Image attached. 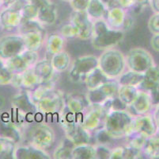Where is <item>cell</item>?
Returning a JSON list of instances; mask_svg holds the SVG:
<instances>
[{"label":"cell","mask_w":159,"mask_h":159,"mask_svg":"<svg viewBox=\"0 0 159 159\" xmlns=\"http://www.w3.org/2000/svg\"><path fill=\"white\" fill-rule=\"evenodd\" d=\"M128 109H109L105 115L102 127L112 139L128 138L134 133L133 124L135 116Z\"/></svg>","instance_id":"obj_1"},{"label":"cell","mask_w":159,"mask_h":159,"mask_svg":"<svg viewBox=\"0 0 159 159\" xmlns=\"http://www.w3.org/2000/svg\"><path fill=\"white\" fill-rule=\"evenodd\" d=\"M124 37V30L111 28L104 18L93 22L91 43L98 50L112 49L120 43Z\"/></svg>","instance_id":"obj_2"},{"label":"cell","mask_w":159,"mask_h":159,"mask_svg":"<svg viewBox=\"0 0 159 159\" xmlns=\"http://www.w3.org/2000/svg\"><path fill=\"white\" fill-rule=\"evenodd\" d=\"M24 136L28 145L43 151L50 148L56 138L52 128L43 122L31 123L27 126Z\"/></svg>","instance_id":"obj_3"},{"label":"cell","mask_w":159,"mask_h":159,"mask_svg":"<svg viewBox=\"0 0 159 159\" xmlns=\"http://www.w3.org/2000/svg\"><path fill=\"white\" fill-rule=\"evenodd\" d=\"M98 67L110 80L117 79L126 68V58L120 51L114 49L105 50L98 58Z\"/></svg>","instance_id":"obj_4"},{"label":"cell","mask_w":159,"mask_h":159,"mask_svg":"<svg viewBox=\"0 0 159 159\" xmlns=\"http://www.w3.org/2000/svg\"><path fill=\"white\" fill-rule=\"evenodd\" d=\"M126 66L128 70L144 73L147 69L154 65V61L150 52L143 48L131 49L125 57Z\"/></svg>","instance_id":"obj_5"},{"label":"cell","mask_w":159,"mask_h":159,"mask_svg":"<svg viewBox=\"0 0 159 159\" xmlns=\"http://www.w3.org/2000/svg\"><path fill=\"white\" fill-rule=\"evenodd\" d=\"M98 66V57L86 55L75 60L70 66L69 77L74 82H84L87 74Z\"/></svg>","instance_id":"obj_6"},{"label":"cell","mask_w":159,"mask_h":159,"mask_svg":"<svg viewBox=\"0 0 159 159\" xmlns=\"http://www.w3.org/2000/svg\"><path fill=\"white\" fill-rule=\"evenodd\" d=\"M119 84L115 80H109L94 89L89 90L86 99L89 105H103L117 96Z\"/></svg>","instance_id":"obj_7"},{"label":"cell","mask_w":159,"mask_h":159,"mask_svg":"<svg viewBox=\"0 0 159 159\" xmlns=\"http://www.w3.org/2000/svg\"><path fill=\"white\" fill-rule=\"evenodd\" d=\"M38 61L39 55L37 51L25 49L17 56L8 60L7 68L13 73H19L33 68Z\"/></svg>","instance_id":"obj_8"},{"label":"cell","mask_w":159,"mask_h":159,"mask_svg":"<svg viewBox=\"0 0 159 159\" xmlns=\"http://www.w3.org/2000/svg\"><path fill=\"white\" fill-rule=\"evenodd\" d=\"M108 110L102 105H89L83 116L82 125L87 130L95 131L103 127Z\"/></svg>","instance_id":"obj_9"},{"label":"cell","mask_w":159,"mask_h":159,"mask_svg":"<svg viewBox=\"0 0 159 159\" xmlns=\"http://www.w3.org/2000/svg\"><path fill=\"white\" fill-rule=\"evenodd\" d=\"M0 44V55L7 60L17 56L26 49L21 34L4 37Z\"/></svg>","instance_id":"obj_10"},{"label":"cell","mask_w":159,"mask_h":159,"mask_svg":"<svg viewBox=\"0 0 159 159\" xmlns=\"http://www.w3.org/2000/svg\"><path fill=\"white\" fill-rule=\"evenodd\" d=\"M70 20L77 29L78 37L82 40L91 38L93 22L89 18L86 11H73Z\"/></svg>","instance_id":"obj_11"},{"label":"cell","mask_w":159,"mask_h":159,"mask_svg":"<svg viewBox=\"0 0 159 159\" xmlns=\"http://www.w3.org/2000/svg\"><path fill=\"white\" fill-rule=\"evenodd\" d=\"M134 133H138L149 138L157 133V127L155 124L152 115L146 114L143 116H137L134 119L133 124Z\"/></svg>","instance_id":"obj_12"},{"label":"cell","mask_w":159,"mask_h":159,"mask_svg":"<svg viewBox=\"0 0 159 159\" xmlns=\"http://www.w3.org/2000/svg\"><path fill=\"white\" fill-rule=\"evenodd\" d=\"M66 138L75 146L89 144L91 142V131L85 128L82 124H75L71 127L65 130Z\"/></svg>","instance_id":"obj_13"},{"label":"cell","mask_w":159,"mask_h":159,"mask_svg":"<svg viewBox=\"0 0 159 159\" xmlns=\"http://www.w3.org/2000/svg\"><path fill=\"white\" fill-rule=\"evenodd\" d=\"M152 107V103L148 92L140 89L136 98L128 107V108L131 109V112L134 116H137L148 114Z\"/></svg>","instance_id":"obj_14"},{"label":"cell","mask_w":159,"mask_h":159,"mask_svg":"<svg viewBox=\"0 0 159 159\" xmlns=\"http://www.w3.org/2000/svg\"><path fill=\"white\" fill-rule=\"evenodd\" d=\"M127 17L125 9L121 7H114L107 10L104 19L111 28L123 30Z\"/></svg>","instance_id":"obj_15"},{"label":"cell","mask_w":159,"mask_h":159,"mask_svg":"<svg viewBox=\"0 0 159 159\" xmlns=\"http://www.w3.org/2000/svg\"><path fill=\"white\" fill-rule=\"evenodd\" d=\"M33 72L37 76L40 84L52 81L54 72L56 71L53 68L50 60H41L38 61L33 67Z\"/></svg>","instance_id":"obj_16"},{"label":"cell","mask_w":159,"mask_h":159,"mask_svg":"<svg viewBox=\"0 0 159 159\" xmlns=\"http://www.w3.org/2000/svg\"><path fill=\"white\" fill-rule=\"evenodd\" d=\"M88 106L89 104L86 98H83L80 95L73 94L65 99L63 107L75 115H81L85 113Z\"/></svg>","instance_id":"obj_17"},{"label":"cell","mask_w":159,"mask_h":159,"mask_svg":"<svg viewBox=\"0 0 159 159\" xmlns=\"http://www.w3.org/2000/svg\"><path fill=\"white\" fill-rule=\"evenodd\" d=\"M14 156L17 158L28 159H48L51 158L46 151L36 148L32 146L27 145L25 147H20L14 151Z\"/></svg>","instance_id":"obj_18"},{"label":"cell","mask_w":159,"mask_h":159,"mask_svg":"<svg viewBox=\"0 0 159 159\" xmlns=\"http://www.w3.org/2000/svg\"><path fill=\"white\" fill-rule=\"evenodd\" d=\"M57 17V8L54 2H51L48 5L38 9L37 19L44 26L54 24Z\"/></svg>","instance_id":"obj_19"},{"label":"cell","mask_w":159,"mask_h":159,"mask_svg":"<svg viewBox=\"0 0 159 159\" xmlns=\"http://www.w3.org/2000/svg\"><path fill=\"white\" fill-rule=\"evenodd\" d=\"M159 84V66L154 64L144 72L143 80L139 86V89L149 92Z\"/></svg>","instance_id":"obj_20"},{"label":"cell","mask_w":159,"mask_h":159,"mask_svg":"<svg viewBox=\"0 0 159 159\" xmlns=\"http://www.w3.org/2000/svg\"><path fill=\"white\" fill-rule=\"evenodd\" d=\"M1 21L6 27L16 28L19 27L23 21V17L20 10L7 8L1 14Z\"/></svg>","instance_id":"obj_21"},{"label":"cell","mask_w":159,"mask_h":159,"mask_svg":"<svg viewBox=\"0 0 159 159\" xmlns=\"http://www.w3.org/2000/svg\"><path fill=\"white\" fill-rule=\"evenodd\" d=\"M106 5L102 0H89L86 8V14L93 22L104 18L107 12Z\"/></svg>","instance_id":"obj_22"},{"label":"cell","mask_w":159,"mask_h":159,"mask_svg":"<svg viewBox=\"0 0 159 159\" xmlns=\"http://www.w3.org/2000/svg\"><path fill=\"white\" fill-rule=\"evenodd\" d=\"M109 80L110 79H108L98 66L87 74L85 78L84 83L88 90H92L97 88Z\"/></svg>","instance_id":"obj_23"},{"label":"cell","mask_w":159,"mask_h":159,"mask_svg":"<svg viewBox=\"0 0 159 159\" xmlns=\"http://www.w3.org/2000/svg\"><path fill=\"white\" fill-rule=\"evenodd\" d=\"M50 61L54 70L58 73L65 72L70 68L71 64L70 56L68 52L64 50L52 55V57Z\"/></svg>","instance_id":"obj_24"},{"label":"cell","mask_w":159,"mask_h":159,"mask_svg":"<svg viewBox=\"0 0 159 159\" xmlns=\"http://www.w3.org/2000/svg\"><path fill=\"white\" fill-rule=\"evenodd\" d=\"M144 73L134 72L128 70V72H124L118 78L116 81L119 85L132 86V87H139L142 81L143 80Z\"/></svg>","instance_id":"obj_25"},{"label":"cell","mask_w":159,"mask_h":159,"mask_svg":"<svg viewBox=\"0 0 159 159\" xmlns=\"http://www.w3.org/2000/svg\"><path fill=\"white\" fill-rule=\"evenodd\" d=\"M71 158L93 159L96 158V147L89 144L75 146L71 152Z\"/></svg>","instance_id":"obj_26"},{"label":"cell","mask_w":159,"mask_h":159,"mask_svg":"<svg viewBox=\"0 0 159 159\" xmlns=\"http://www.w3.org/2000/svg\"><path fill=\"white\" fill-rule=\"evenodd\" d=\"M143 155L148 158L159 159V136L154 135L147 138L143 148Z\"/></svg>","instance_id":"obj_27"},{"label":"cell","mask_w":159,"mask_h":159,"mask_svg":"<svg viewBox=\"0 0 159 159\" xmlns=\"http://www.w3.org/2000/svg\"><path fill=\"white\" fill-rule=\"evenodd\" d=\"M65 40L61 34L52 33L46 40V50L49 54L54 55L63 50Z\"/></svg>","instance_id":"obj_28"},{"label":"cell","mask_w":159,"mask_h":159,"mask_svg":"<svg viewBox=\"0 0 159 159\" xmlns=\"http://www.w3.org/2000/svg\"><path fill=\"white\" fill-rule=\"evenodd\" d=\"M139 90V87H132V86L119 85V88L117 92V97L126 106L129 107L136 98Z\"/></svg>","instance_id":"obj_29"},{"label":"cell","mask_w":159,"mask_h":159,"mask_svg":"<svg viewBox=\"0 0 159 159\" xmlns=\"http://www.w3.org/2000/svg\"><path fill=\"white\" fill-rule=\"evenodd\" d=\"M75 144L70 142L68 138H65L64 141L59 145L53 154L55 158H71V152L75 147Z\"/></svg>","instance_id":"obj_30"},{"label":"cell","mask_w":159,"mask_h":159,"mask_svg":"<svg viewBox=\"0 0 159 159\" xmlns=\"http://www.w3.org/2000/svg\"><path fill=\"white\" fill-rule=\"evenodd\" d=\"M21 15L23 20H37V13L38 10L33 4L27 2L25 5L21 9Z\"/></svg>","instance_id":"obj_31"},{"label":"cell","mask_w":159,"mask_h":159,"mask_svg":"<svg viewBox=\"0 0 159 159\" xmlns=\"http://www.w3.org/2000/svg\"><path fill=\"white\" fill-rule=\"evenodd\" d=\"M60 34L64 38H72V37H78V30L71 22L66 23L62 26Z\"/></svg>","instance_id":"obj_32"},{"label":"cell","mask_w":159,"mask_h":159,"mask_svg":"<svg viewBox=\"0 0 159 159\" xmlns=\"http://www.w3.org/2000/svg\"><path fill=\"white\" fill-rule=\"evenodd\" d=\"M148 28L153 34L159 33V13L154 12L150 16L148 21Z\"/></svg>","instance_id":"obj_33"},{"label":"cell","mask_w":159,"mask_h":159,"mask_svg":"<svg viewBox=\"0 0 159 159\" xmlns=\"http://www.w3.org/2000/svg\"><path fill=\"white\" fill-rule=\"evenodd\" d=\"M89 0H71L70 5L74 11H86Z\"/></svg>","instance_id":"obj_34"},{"label":"cell","mask_w":159,"mask_h":159,"mask_svg":"<svg viewBox=\"0 0 159 159\" xmlns=\"http://www.w3.org/2000/svg\"><path fill=\"white\" fill-rule=\"evenodd\" d=\"M96 147V158H109L111 150L105 145H97Z\"/></svg>","instance_id":"obj_35"},{"label":"cell","mask_w":159,"mask_h":159,"mask_svg":"<svg viewBox=\"0 0 159 159\" xmlns=\"http://www.w3.org/2000/svg\"><path fill=\"white\" fill-rule=\"evenodd\" d=\"M148 93L153 107L157 106L159 104V84L151 90H150Z\"/></svg>","instance_id":"obj_36"},{"label":"cell","mask_w":159,"mask_h":159,"mask_svg":"<svg viewBox=\"0 0 159 159\" xmlns=\"http://www.w3.org/2000/svg\"><path fill=\"white\" fill-rule=\"evenodd\" d=\"M124 149H125V147H116V148H114L113 150H111L109 158L111 159L124 158Z\"/></svg>","instance_id":"obj_37"},{"label":"cell","mask_w":159,"mask_h":159,"mask_svg":"<svg viewBox=\"0 0 159 159\" xmlns=\"http://www.w3.org/2000/svg\"><path fill=\"white\" fill-rule=\"evenodd\" d=\"M137 0H116V2H118L120 7L124 9L131 8L134 6L136 5Z\"/></svg>","instance_id":"obj_38"},{"label":"cell","mask_w":159,"mask_h":159,"mask_svg":"<svg viewBox=\"0 0 159 159\" xmlns=\"http://www.w3.org/2000/svg\"><path fill=\"white\" fill-rule=\"evenodd\" d=\"M27 1L35 6L37 8V10L52 2L51 0H27Z\"/></svg>","instance_id":"obj_39"},{"label":"cell","mask_w":159,"mask_h":159,"mask_svg":"<svg viewBox=\"0 0 159 159\" xmlns=\"http://www.w3.org/2000/svg\"><path fill=\"white\" fill-rule=\"evenodd\" d=\"M150 46L156 52H159V33H154L150 39Z\"/></svg>","instance_id":"obj_40"},{"label":"cell","mask_w":159,"mask_h":159,"mask_svg":"<svg viewBox=\"0 0 159 159\" xmlns=\"http://www.w3.org/2000/svg\"><path fill=\"white\" fill-rule=\"evenodd\" d=\"M152 116L154 118L156 126H157V128H159V104L155 107V110H154Z\"/></svg>","instance_id":"obj_41"},{"label":"cell","mask_w":159,"mask_h":159,"mask_svg":"<svg viewBox=\"0 0 159 159\" xmlns=\"http://www.w3.org/2000/svg\"><path fill=\"white\" fill-rule=\"evenodd\" d=\"M149 4L154 12L159 13V0H150Z\"/></svg>","instance_id":"obj_42"},{"label":"cell","mask_w":159,"mask_h":159,"mask_svg":"<svg viewBox=\"0 0 159 159\" xmlns=\"http://www.w3.org/2000/svg\"><path fill=\"white\" fill-rule=\"evenodd\" d=\"M19 0H3V5L5 7H12L13 5L16 3L17 2H18Z\"/></svg>","instance_id":"obj_43"},{"label":"cell","mask_w":159,"mask_h":159,"mask_svg":"<svg viewBox=\"0 0 159 159\" xmlns=\"http://www.w3.org/2000/svg\"><path fill=\"white\" fill-rule=\"evenodd\" d=\"M3 5V0H0V7Z\"/></svg>","instance_id":"obj_44"},{"label":"cell","mask_w":159,"mask_h":159,"mask_svg":"<svg viewBox=\"0 0 159 159\" xmlns=\"http://www.w3.org/2000/svg\"><path fill=\"white\" fill-rule=\"evenodd\" d=\"M61 1H63V2H70L71 0H61Z\"/></svg>","instance_id":"obj_45"},{"label":"cell","mask_w":159,"mask_h":159,"mask_svg":"<svg viewBox=\"0 0 159 159\" xmlns=\"http://www.w3.org/2000/svg\"><path fill=\"white\" fill-rule=\"evenodd\" d=\"M156 135H157L159 136V128H157V133H156Z\"/></svg>","instance_id":"obj_46"}]
</instances>
